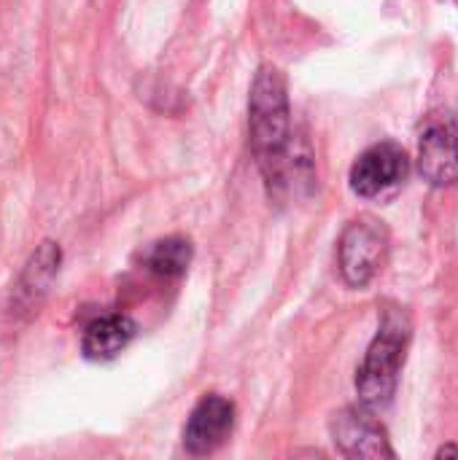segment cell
<instances>
[{
	"instance_id": "obj_1",
	"label": "cell",
	"mask_w": 458,
	"mask_h": 460,
	"mask_svg": "<svg viewBox=\"0 0 458 460\" xmlns=\"http://www.w3.org/2000/svg\"><path fill=\"white\" fill-rule=\"evenodd\" d=\"M248 132L256 164L270 186L281 191L292 170V108L286 78L275 65H262L248 97Z\"/></svg>"
},
{
	"instance_id": "obj_2",
	"label": "cell",
	"mask_w": 458,
	"mask_h": 460,
	"mask_svg": "<svg viewBox=\"0 0 458 460\" xmlns=\"http://www.w3.org/2000/svg\"><path fill=\"white\" fill-rule=\"evenodd\" d=\"M408 345H410V318L402 307H389L356 375V394L364 410L378 412L391 404L397 394L400 372L405 367Z\"/></svg>"
},
{
	"instance_id": "obj_3",
	"label": "cell",
	"mask_w": 458,
	"mask_h": 460,
	"mask_svg": "<svg viewBox=\"0 0 458 460\" xmlns=\"http://www.w3.org/2000/svg\"><path fill=\"white\" fill-rule=\"evenodd\" d=\"M340 272L348 286H367L386 264L389 256V229L373 216L354 218L340 237Z\"/></svg>"
},
{
	"instance_id": "obj_4",
	"label": "cell",
	"mask_w": 458,
	"mask_h": 460,
	"mask_svg": "<svg viewBox=\"0 0 458 460\" xmlns=\"http://www.w3.org/2000/svg\"><path fill=\"white\" fill-rule=\"evenodd\" d=\"M418 172L432 186L458 183V124L451 113H435L418 140Z\"/></svg>"
},
{
	"instance_id": "obj_5",
	"label": "cell",
	"mask_w": 458,
	"mask_h": 460,
	"mask_svg": "<svg viewBox=\"0 0 458 460\" xmlns=\"http://www.w3.org/2000/svg\"><path fill=\"white\" fill-rule=\"evenodd\" d=\"M410 172V159L402 146L386 140L370 146L351 167V189L356 197H381L383 191L400 186Z\"/></svg>"
},
{
	"instance_id": "obj_6",
	"label": "cell",
	"mask_w": 458,
	"mask_h": 460,
	"mask_svg": "<svg viewBox=\"0 0 458 460\" xmlns=\"http://www.w3.org/2000/svg\"><path fill=\"white\" fill-rule=\"evenodd\" d=\"M332 439L346 458H394L386 429L373 418L370 410H343L332 418Z\"/></svg>"
},
{
	"instance_id": "obj_7",
	"label": "cell",
	"mask_w": 458,
	"mask_h": 460,
	"mask_svg": "<svg viewBox=\"0 0 458 460\" xmlns=\"http://www.w3.org/2000/svg\"><path fill=\"white\" fill-rule=\"evenodd\" d=\"M235 429V404L219 394L202 396L184 429V447L192 456L216 453Z\"/></svg>"
},
{
	"instance_id": "obj_8",
	"label": "cell",
	"mask_w": 458,
	"mask_h": 460,
	"mask_svg": "<svg viewBox=\"0 0 458 460\" xmlns=\"http://www.w3.org/2000/svg\"><path fill=\"white\" fill-rule=\"evenodd\" d=\"M138 334V326L130 315L113 313L92 321L81 337V353L89 361H113Z\"/></svg>"
},
{
	"instance_id": "obj_9",
	"label": "cell",
	"mask_w": 458,
	"mask_h": 460,
	"mask_svg": "<svg viewBox=\"0 0 458 460\" xmlns=\"http://www.w3.org/2000/svg\"><path fill=\"white\" fill-rule=\"evenodd\" d=\"M59 259H62L59 245L49 243V240L40 243V248L30 256V261L16 283V291H13V305L19 310H32L43 299V294L49 291L57 270H59Z\"/></svg>"
},
{
	"instance_id": "obj_10",
	"label": "cell",
	"mask_w": 458,
	"mask_h": 460,
	"mask_svg": "<svg viewBox=\"0 0 458 460\" xmlns=\"http://www.w3.org/2000/svg\"><path fill=\"white\" fill-rule=\"evenodd\" d=\"M192 264V243L186 237H165L146 248L143 267L159 278H181Z\"/></svg>"
},
{
	"instance_id": "obj_11",
	"label": "cell",
	"mask_w": 458,
	"mask_h": 460,
	"mask_svg": "<svg viewBox=\"0 0 458 460\" xmlns=\"http://www.w3.org/2000/svg\"><path fill=\"white\" fill-rule=\"evenodd\" d=\"M437 458H458V447H454V445L443 447V450L437 453Z\"/></svg>"
}]
</instances>
